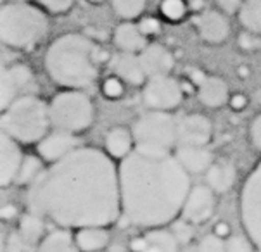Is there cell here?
Segmentation results:
<instances>
[{
    "label": "cell",
    "mask_w": 261,
    "mask_h": 252,
    "mask_svg": "<svg viewBox=\"0 0 261 252\" xmlns=\"http://www.w3.org/2000/svg\"><path fill=\"white\" fill-rule=\"evenodd\" d=\"M2 133L17 140L21 145H37L52 128L48 102L38 95H24L2 109Z\"/></svg>",
    "instance_id": "obj_5"
},
{
    "label": "cell",
    "mask_w": 261,
    "mask_h": 252,
    "mask_svg": "<svg viewBox=\"0 0 261 252\" xmlns=\"http://www.w3.org/2000/svg\"><path fill=\"white\" fill-rule=\"evenodd\" d=\"M38 4L50 14H64L73 7L74 0H38Z\"/></svg>",
    "instance_id": "obj_38"
},
{
    "label": "cell",
    "mask_w": 261,
    "mask_h": 252,
    "mask_svg": "<svg viewBox=\"0 0 261 252\" xmlns=\"http://www.w3.org/2000/svg\"><path fill=\"white\" fill-rule=\"evenodd\" d=\"M38 81L33 69L23 63H14L2 68L0 76V107H9L14 100L24 95H37Z\"/></svg>",
    "instance_id": "obj_10"
},
{
    "label": "cell",
    "mask_w": 261,
    "mask_h": 252,
    "mask_svg": "<svg viewBox=\"0 0 261 252\" xmlns=\"http://www.w3.org/2000/svg\"><path fill=\"white\" fill-rule=\"evenodd\" d=\"M242 2H244V0H216L220 11L225 12V14H236V12H239Z\"/></svg>",
    "instance_id": "obj_41"
},
{
    "label": "cell",
    "mask_w": 261,
    "mask_h": 252,
    "mask_svg": "<svg viewBox=\"0 0 261 252\" xmlns=\"http://www.w3.org/2000/svg\"><path fill=\"white\" fill-rule=\"evenodd\" d=\"M132 131L140 147L173 150L178 145V123L171 113L149 110L135 119Z\"/></svg>",
    "instance_id": "obj_7"
},
{
    "label": "cell",
    "mask_w": 261,
    "mask_h": 252,
    "mask_svg": "<svg viewBox=\"0 0 261 252\" xmlns=\"http://www.w3.org/2000/svg\"><path fill=\"white\" fill-rule=\"evenodd\" d=\"M121 214L144 230L168 227L182 214L192 181L175 152L137 145L119 161Z\"/></svg>",
    "instance_id": "obj_2"
},
{
    "label": "cell",
    "mask_w": 261,
    "mask_h": 252,
    "mask_svg": "<svg viewBox=\"0 0 261 252\" xmlns=\"http://www.w3.org/2000/svg\"><path fill=\"white\" fill-rule=\"evenodd\" d=\"M139 28L147 38L156 37V35L161 32V23H159V19H156V17L147 16V17H142V19H140Z\"/></svg>",
    "instance_id": "obj_39"
},
{
    "label": "cell",
    "mask_w": 261,
    "mask_h": 252,
    "mask_svg": "<svg viewBox=\"0 0 261 252\" xmlns=\"http://www.w3.org/2000/svg\"><path fill=\"white\" fill-rule=\"evenodd\" d=\"M228 83L222 76L206 74L197 85V100L207 109H220L228 104L230 99Z\"/></svg>",
    "instance_id": "obj_18"
},
{
    "label": "cell",
    "mask_w": 261,
    "mask_h": 252,
    "mask_svg": "<svg viewBox=\"0 0 261 252\" xmlns=\"http://www.w3.org/2000/svg\"><path fill=\"white\" fill-rule=\"evenodd\" d=\"M82 145L83 144L80 135L63 130H52L37 144V154L43 159L45 164H52V162H57L63 157L69 156Z\"/></svg>",
    "instance_id": "obj_12"
},
{
    "label": "cell",
    "mask_w": 261,
    "mask_h": 252,
    "mask_svg": "<svg viewBox=\"0 0 261 252\" xmlns=\"http://www.w3.org/2000/svg\"><path fill=\"white\" fill-rule=\"evenodd\" d=\"M23 159L24 154L21 144L6 133L0 135V185L4 188L16 183Z\"/></svg>",
    "instance_id": "obj_15"
},
{
    "label": "cell",
    "mask_w": 261,
    "mask_h": 252,
    "mask_svg": "<svg viewBox=\"0 0 261 252\" xmlns=\"http://www.w3.org/2000/svg\"><path fill=\"white\" fill-rule=\"evenodd\" d=\"M228 105L233 113H242V110H246L247 105H249V99H247V95L244 94H232L228 99Z\"/></svg>",
    "instance_id": "obj_40"
},
{
    "label": "cell",
    "mask_w": 261,
    "mask_h": 252,
    "mask_svg": "<svg viewBox=\"0 0 261 252\" xmlns=\"http://www.w3.org/2000/svg\"><path fill=\"white\" fill-rule=\"evenodd\" d=\"M100 92L108 100H119L125 97L126 92V83L116 74H109L102 79L100 83Z\"/></svg>",
    "instance_id": "obj_30"
},
{
    "label": "cell",
    "mask_w": 261,
    "mask_h": 252,
    "mask_svg": "<svg viewBox=\"0 0 261 252\" xmlns=\"http://www.w3.org/2000/svg\"><path fill=\"white\" fill-rule=\"evenodd\" d=\"M239 73H241V78H247V74H249L251 71L247 68H244V66H242V68H239Z\"/></svg>",
    "instance_id": "obj_44"
},
{
    "label": "cell",
    "mask_w": 261,
    "mask_h": 252,
    "mask_svg": "<svg viewBox=\"0 0 261 252\" xmlns=\"http://www.w3.org/2000/svg\"><path fill=\"white\" fill-rule=\"evenodd\" d=\"M48 114L54 130L80 135L94 125L95 105L85 90L64 88L48 100Z\"/></svg>",
    "instance_id": "obj_6"
},
{
    "label": "cell",
    "mask_w": 261,
    "mask_h": 252,
    "mask_svg": "<svg viewBox=\"0 0 261 252\" xmlns=\"http://www.w3.org/2000/svg\"><path fill=\"white\" fill-rule=\"evenodd\" d=\"M197 252H225V240L216 237L213 232L204 235L197 244Z\"/></svg>",
    "instance_id": "obj_35"
},
{
    "label": "cell",
    "mask_w": 261,
    "mask_h": 252,
    "mask_svg": "<svg viewBox=\"0 0 261 252\" xmlns=\"http://www.w3.org/2000/svg\"><path fill=\"white\" fill-rule=\"evenodd\" d=\"M6 252H38V245L24 240V238L19 235V232L16 230V232H12L7 238Z\"/></svg>",
    "instance_id": "obj_33"
},
{
    "label": "cell",
    "mask_w": 261,
    "mask_h": 252,
    "mask_svg": "<svg viewBox=\"0 0 261 252\" xmlns=\"http://www.w3.org/2000/svg\"><path fill=\"white\" fill-rule=\"evenodd\" d=\"M88 2H90V4H100L102 0H88Z\"/></svg>",
    "instance_id": "obj_45"
},
{
    "label": "cell",
    "mask_w": 261,
    "mask_h": 252,
    "mask_svg": "<svg viewBox=\"0 0 261 252\" xmlns=\"http://www.w3.org/2000/svg\"><path fill=\"white\" fill-rule=\"evenodd\" d=\"M2 219L4 221H12L16 218H19V209H17L16 204H4L2 206Z\"/></svg>",
    "instance_id": "obj_43"
},
{
    "label": "cell",
    "mask_w": 261,
    "mask_h": 252,
    "mask_svg": "<svg viewBox=\"0 0 261 252\" xmlns=\"http://www.w3.org/2000/svg\"><path fill=\"white\" fill-rule=\"evenodd\" d=\"M237 14L247 32L261 35V0H244Z\"/></svg>",
    "instance_id": "obj_28"
},
{
    "label": "cell",
    "mask_w": 261,
    "mask_h": 252,
    "mask_svg": "<svg viewBox=\"0 0 261 252\" xmlns=\"http://www.w3.org/2000/svg\"><path fill=\"white\" fill-rule=\"evenodd\" d=\"M38 252H80L74 242V233L69 228H56L47 232L38 244Z\"/></svg>",
    "instance_id": "obj_25"
},
{
    "label": "cell",
    "mask_w": 261,
    "mask_h": 252,
    "mask_svg": "<svg viewBox=\"0 0 261 252\" xmlns=\"http://www.w3.org/2000/svg\"><path fill=\"white\" fill-rule=\"evenodd\" d=\"M102 252H106V250H102Z\"/></svg>",
    "instance_id": "obj_48"
},
{
    "label": "cell",
    "mask_w": 261,
    "mask_h": 252,
    "mask_svg": "<svg viewBox=\"0 0 261 252\" xmlns=\"http://www.w3.org/2000/svg\"><path fill=\"white\" fill-rule=\"evenodd\" d=\"M175 157L190 175L206 173L207 167L215 162L213 152L207 145H185L178 144L175 147Z\"/></svg>",
    "instance_id": "obj_20"
},
{
    "label": "cell",
    "mask_w": 261,
    "mask_h": 252,
    "mask_svg": "<svg viewBox=\"0 0 261 252\" xmlns=\"http://www.w3.org/2000/svg\"><path fill=\"white\" fill-rule=\"evenodd\" d=\"M213 233L216 237L223 238V240H227L228 237H232V227H230V223L227 221H216L215 227H213Z\"/></svg>",
    "instance_id": "obj_42"
},
{
    "label": "cell",
    "mask_w": 261,
    "mask_h": 252,
    "mask_svg": "<svg viewBox=\"0 0 261 252\" xmlns=\"http://www.w3.org/2000/svg\"><path fill=\"white\" fill-rule=\"evenodd\" d=\"M225 252H256V247L247 235H232L225 240Z\"/></svg>",
    "instance_id": "obj_34"
},
{
    "label": "cell",
    "mask_w": 261,
    "mask_h": 252,
    "mask_svg": "<svg viewBox=\"0 0 261 252\" xmlns=\"http://www.w3.org/2000/svg\"><path fill=\"white\" fill-rule=\"evenodd\" d=\"M74 242L80 252H102L111 242L109 227H85L74 230Z\"/></svg>",
    "instance_id": "obj_24"
},
{
    "label": "cell",
    "mask_w": 261,
    "mask_h": 252,
    "mask_svg": "<svg viewBox=\"0 0 261 252\" xmlns=\"http://www.w3.org/2000/svg\"><path fill=\"white\" fill-rule=\"evenodd\" d=\"M213 138V123L204 114H187L178 123V144L207 145Z\"/></svg>",
    "instance_id": "obj_16"
},
{
    "label": "cell",
    "mask_w": 261,
    "mask_h": 252,
    "mask_svg": "<svg viewBox=\"0 0 261 252\" xmlns=\"http://www.w3.org/2000/svg\"><path fill=\"white\" fill-rule=\"evenodd\" d=\"M239 47L244 52H256L261 48V35H256L253 32H242L237 38Z\"/></svg>",
    "instance_id": "obj_36"
},
{
    "label": "cell",
    "mask_w": 261,
    "mask_h": 252,
    "mask_svg": "<svg viewBox=\"0 0 261 252\" xmlns=\"http://www.w3.org/2000/svg\"><path fill=\"white\" fill-rule=\"evenodd\" d=\"M108 54L82 33H66L48 45L43 66L48 78L63 88L85 90L99 79Z\"/></svg>",
    "instance_id": "obj_3"
},
{
    "label": "cell",
    "mask_w": 261,
    "mask_h": 252,
    "mask_svg": "<svg viewBox=\"0 0 261 252\" xmlns=\"http://www.w3.org/2000/svg\"><path fill=\"white\" fill-rule=\"evenodd\" d=\"M247 136H249V144L256 152L261 154V113L251 119L249 130H247Z\"/></svg>",
    "instance_id": "obj_37"
},
{
    "label": "cell",
    "mask_w": 261,
    "mask_h": 252,
    "mask_svg": "<svg viewBox=\"0 0 261 252\" xmlns=\"http://www.w3.org/2000/svg\"><path fill=\"white\" fill-rule=\"evenodd\" d=\"M113 74H116L132 87H144L147 81V74L142 66L139 54H132V52H118L109 59Z\"/></svg>",
    "instance_id": "obj_17"
},
{
    "label": "cell",
    "mask_w": 261,
    "mask_h": 252,
    "mask_svg": "<svg viewBox=\"0 0 261 252\" xmlns=\"http://www.w3.org/2000/svg\"><path fill=\"white\" fill-rule=\"evenodd\" d=\"M206 185L216 193H228L236 187L237 170L230 161H215L204 173Z\"/></svg>",
    "instance_id": "obj_23"
},
{
    "label": "cell",
    "mask_w": 261,
    "mask_h": 252,
    "mask_svg": "<svg viewBox=\"0 0 261 252\" xmlns=\"http://www.w3.org/2000/svg\"><path fill=\"white\" fill-rule=\"evenodd\" d=\"M239 213L246 235L261 252V161L253 167L241 188Z\"/></svg>",
    "instance_id": "obj_8"
},
{
    "label": "cell",
    "mask_w": 261,
    "mask_h": 252,
    "mask_svg": "<svg viewBox=\"0 0 261 252\" xmlns=\"http://www.w3.org/2000/svg\"><path fill=\"white\" fill-rule=\"evenodd\" d=\"M45 218H42L37 213H28L21 214L19 221H17V232L19 235L24 238V240L32 242V244H40L42 238L45 237Z\"/></svg>",
    "instance_id": "obj_26"
},
{
    "label": "cell",
    "mask_w": 261,
    "mask_h": 252,
    "mask_svg": "<svg viewBox=\"0 0 261 252\" xmlns=\"http://www.w3.org/2000/svg\"><path fill=\"white\" fill-rule=\"evenodd\" d=\"M147 78L161 76V74H171L175 69V57L170 50L161 43H149L139 54Z\"/></svg>",
    "instance_id": "obj_19"
},
{
    "label": "cell",
    "mask_w": 261,
    "mask_h": 252,
    "mask_svg": "<svg viewBox=\"0 0 261 252\" xmlns=\"http://www.w3.org/2000/svg\"><path fill=\"white\" fill-rule=\"evenodd\" d=\"M43 164H45V162H43V159L40 157L38 154L24 156L23 162H21V167H19V173H17V178H16V185H19V187H30V185L43 173V170H45Z\"/></svg>",
    "instance_id": "obj_27"
},
{
    "label": "cell",
    "mask_w": 261,
    "mask_h": 252,
    "mask_svg": "<svg viewBox=\"0 0 261 252\" xmlns=\"http://www.w3.org/2000/svg\"><path fill=\"white\" fill-rule=\"evenodd\" d=\"M185 12H187V4L184 0H163L161 2V14L168 21L176 23V21L184 19Z\"/></svg>",
    "instance_id": "obj_32"
},
{
    "label": "cell",
    "mask_w": 261,
    "mask_h": 252,
    "mask_svg": "<svg viewBox=\"0 0 261 252\" xmlns=\"http://www.w3.org/2000/svg\"><path fill=\"white\" fill-rule=\"evenodd\" d=\"M199 37L210 45H220L227 42L230 35V23L227 16L220 11H202L194 17Z\"/></svg>",
    "instance_id": "obj_14"
},
{
    "label": "cell",
    "mask_w": 261,
    "mask_h": 252,
    "mask_svg": "<svg viewBox=\"0 0 261 252\" xmlns=\"http://www.w3.org/2000/svg\"><path fill=\"white\" fill-rule=\"evenodd\" d=\"M142 100L149 110L173 113L184 102V87L171 74L150 76L142 87Z\"/></svg>",
    "instance_id": "obj_9"
},
{
    "label": "cell",
    "mask_w": 261,
    "mask_h": 252,
    "mask_svg": "<svg viewBox=\"0 0 261 252\" xmlns=\"http://www.w3.org/2000/svg\"><path fill=\"white\" fill-rule=\"evenodd\" d=\"M130 252H178L180 244L170 228H147L144 233L135 235L128 242Z\"/></svg>",
    "instance_id": "obj_13"
},
{
    "label": "cell",
    "mask_w": 261,
    "mask_h": 252,
    "mask_svg": "<svg viewBox=\"0 0 261 252\" xmlns=\"http://www.w3.org/2000/svg\"><path fill=\"white\" fill-rule=\"evenodd\" d=\"M216 195L207 185H192L185 204L182 207V218L190 221L192 225H204L216 213Z\"/></svg>",
    "instance_id": "obj_11"
},
{
    "label": "cell",
    "mask_w": 261,
    "mask_h": 252,
    "mask_svg": "<svg viewBox=\"0 0 261 252\" xmlns=\"http://www.w3.org/2000/svg\"><path fill=\"white\" fill-rule=\"evenodd\" d=\"M114 12L125 21L137 19L145 9V0H111Z\"/></svg>",
    "instance_id": "obj_29"
},
{
    "label": "cell",
    "mask_w": 261,
    "mask_h": 252,
    "mask_svg": "<svg viewBox=\"0 0 261 252\" xmlns=\"http://www.w3.org/2000/svg\"><path fill=\"white\" fill-rule=\"evenodd\" d=\"M28 211L57 227H111L121 214L118 166L106 150L82 145L48 164L26 190Z\"/></svg>",
    "instance_id": "obj_1"
},
{
    "label": "cell",
    "mask_w": 261,
    "mask_h": 252,
    "mask_svg": "<svg viewBox=\"0 0 261 252\" xmlns=\"http://www.w3.org/2000/svg\"><path fill=\"white\" fill-rule=\"evenodd\" d=\"M194 227H196V225H192L190 221L182 218V216L170 223L171 233L175 235V238L178 240L180 245H187V244H190V242L194 240V235H196V232H194Z\"/></svg>",
    "instance_id": "obj_31"
},
{
    "label": "cell",
    "mask_w": 261,
    "mask_h": 252,
    "mask_svg": "<svg viewBox=\"0 0 261 252\" xmlns=\"http://www.w3.org/2000/svg\"><path fill=\"white\" fill-rule=\"evenodd\" d=\"M135 147H137V142H135L132 128H126L121 125L113 126V128H109V131L104 136V150L113 159H118V161L130 156Z\"/></svg>",
    "instance_id": "obj_21"
},
{
    "label": "cell",
    "mask_w": 261,
    "mask_h": 252,
    "mask_svg": "<svg viewBox=\"0 0 261 252\" xmlns=\"http://www.w3.org/2000/svg\"><path fill=\"white\" fill-rule=\"evenodd\" d=\"M9 2H30V0H9Z\"/></svg>",
    "instance_id": "obj_46"
},
{
    "label": "cell",
    "mask_w": 261,
    "mask_h": 252,
    "mask_svg": "<svg viewBox=\"0 0 261 252\" xmlns=\"http://www.w3.org/2000/svg\"><path fill=\"white\" fill-rule=\"evenodd\" d=\"M48 33L43 9L30 2H7L0 9V38L14 50H33Z\"/></svg>",
    "instance_id": "obj_4"
},
{
    "label": "cell",
    "mask_w": 261,
    "mask_h": 252,
    "mask_svg": "<svg viewBox=\"0 0 261 252\" xmlns=\"http://www.w3.org/2000/svg\"><path fill=\"white\" fill-rule=\"evenodd\" d=\"M113 40L119 52H132V54H140L149 45L147 37L140 32L139 24L132 21H123L121 24H118Z\"/></svg>",
    "instance_id": "obj_22"
},
{
    "label": "cell",
    "mask_w": 261,
    "mask_h": 252,
    "mask_svg": "<svg viewBox=\"0 0 261 252\" xmlns=\"http://www.w3.org/2000/svg\"><path fill=\"white\" fill-rule=\"evenodd\" d=\"M256 252H259V250H256Z\"/></svg>",
    "instance_id": "obj_47"
}]
</instances>
